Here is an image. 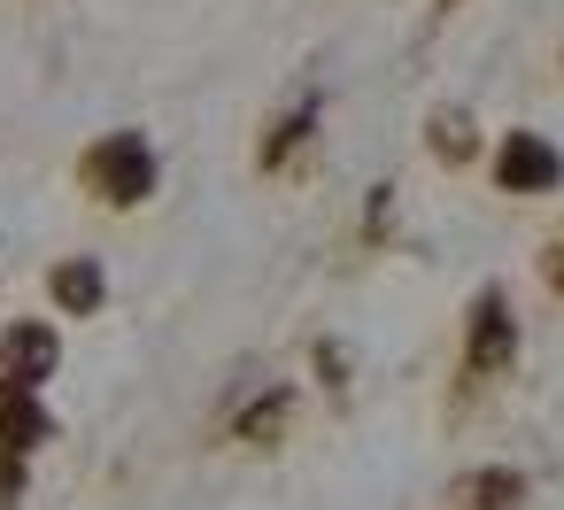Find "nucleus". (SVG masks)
Returning a JSON list of instances; mask_svg holds the SVG:
<instances>
[{"mask_svg":"<svg viewBox=\"0 0 564 510\" xmlns=\"http://www.w3.org/2000/svg\"><path fill=\"white\" fill-rule=\"evenodd\" d=\"M78 178H86L94 202H109V209H140V202L155 194V148H148L140 132H109V140L86 148Z\"/></svg>","mask_w":564,"mask_h":510,"instance_id":"obj_1","label":"nucleus"},{"mask_svg":"<svg viewBox=\"0 0 564 510\" xmlns=\"http://www.w3.org/2000/svg\"><path fill=\"white\" fill-rule=\"evenodd\" d=\"M510 356H518L510 294H502V286H479V294H471V325H464V371H471V379H495V371H510Z\"/></svg>","mask_w":564,"mask_h":510,"instance_id":"obj_2","label":"nucleus"},{"mask_svg":"<svg viewBox=\"0 0 564 510\" xmlns=\"http://www.w3.org/2000/svg\"><path fill=\"white\" fill-rule=\"evenodd\" d=\"M495 178H502V194H556L564 155H556L541 132H510V140L495 148Z\"/></svg>","mask_w":564,"mask_h":510,"instance_id":"obj_3","label":"nucleus"},{"mask_svg":"<svg viewBox=\"0 0 564 510\" xmlns=\"http://www.w3.org/2000/svg\"><path fill=\"white\" fill-rule=\"evenodd\" d=\"M63 363V340L55 325H9L0 333V379H17V387H47Z\"/></svg>","mask_w":564,"mask_h":510,"instance_id":"obj_4","label":"nucleus"},{"mask_svg":"<svg viewBox=\"0 0 564 510\" xmlns=\"http://www.w3.org/2000/svg\"><path fill=\"white\" fill-rule=\"evenodd\" d=\"M47 433H55V417H47L40 387H17V379H0V441H9V448H40Z\"/></svg>","mask_w":564,"mask_h":510,"instance_id":"obj_5","label":"nucleus"},{"mask_svg":"<svg viewBox=\"0 0 564 510\" xmlns=\"http://www.w3.org/2000/svg\"><path fill=\"white\" fill-rule=\"evenodd\" d=\"M525 502V479L518 471H464V479H448V495H441V510H518Z\"/></svg>","mask_w":564,"mask_h":510,"instance_id":"obj_6","label":"nucleus"},{"mask_svg":"<svg viewBox=\"0 0 564 510\" xmlns=\"http://www.w3.org/2000/svg\"><path fill=\"white\" fill-rule=\"evenodd\" d=\"M47 294H55V310H70V317H94L101 310V294H109V279H101V263H63L55 279H47Z\"/></svg>","mask_w":564,"mask_h":510,"instance_id":"obj_7","label":"nucleus"},{"mask_svg":"<svg viewBox=\"0 0 564 510\" xmlns=\"http://www.w3.org/2000/svg\"><path fill=\"white\" fill-rule=\"evenodd\" d=\"M310 124H317V94H302V101H294V117H286L271 140H263V171H279V163H286V155L310 140Z\"/></svg>","mask_w":564,"mask_h":510,"instance_id":"obj_8","label":"nucleus"},{"mask_svg":"<svg viewBox=\"0 0 564 510\" xmlns=\"http://www.w3.org/2000/svg\"><path fill=\"white\" fill-rule=\"evenodd\" d=\"M425 148H433L441 163H471V117H464V109H441V117L425 124Z\"/></svg>","mask_w":564,"mask_h":510,"instance_id":"obj_9","label":"nucleus"},{"mask_svg":"<svg viewBox=\"0 0 564 510\" xmlns=\"http://www.w3.org/2000/svg\"><path fill=\"white\" fill-rule=\"evenodd\" d=\"M286 410H294V402H286L279 387H271V394H263L256 410H240V441H256V448H271V441L286 433Z\"/></svg>","mask_w":564,"mask_h":510,"instance_id":"obj_10","label":"nucleus"},{"mask_svg":"<svg viewBox=\"0 0 564 510\" xmlns=\"http://www.w3.org/2000/svg\"><path fill=\"white\" fill-rule=\"evenodd\" d=\"M17 495H24V448L0 441V510H17Z\"/></svg>","mask_w":564,"mask_h":510,"instance_id":"obj_11","label":"nucleus"},{"mask_svg":"<svg viewBox=\"0 0 564 510\" xmlns=\"http://www.w3.org/2000/svg\"><path fill=\"white\" fill-rule=\"evenodd\" d=\"M541 279L564 294V232H549V248H541Z\"/></svg>","mask_w":564,"mask_h":510,"instance_id":"obj_12","label":"nucleus"},{"mask_svg":"<svg viewBox=\"0 0 564 510\" xmlns=\"http://www.w3.org/2000/svg\"><path fill=\"white\" fill-rule=\"evenodd\" d=\"M441 9H456V0H441Z\"/></svg>","mask_w":564,"mask_h":510,"instance_id":"obj_13","label":"nucleus"}]
</instances>
